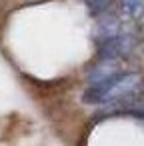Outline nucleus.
I'll return each instance as SVG.
<instances>
[{
	"instance_id": "1",
	"label": "nucleus",
	"mask_w": 144,
	"mask_h": 146,
	"mask_svg": "<svg viewBox=\"0 0 144 146\" xmlns=\"http://www.w3.org/2000/svg\"><path fill=\"white\" fill-rule=\"evenodd\" d=\"M142 84V76L138 72H116L104 80L88 84V88L82 92V102L86 104H108V102H120L130 98Z\"/></svg>"
},
{
	"instance_id": "2",
	"label": "nucleus",
	"mask_w": 144,
	"mask_h": 146,
	"mask_svg": "<svg viewBox=\"0 0 144 146\" xmlns=\"http://www.w3.org/2000/svg\"><path fill=\"white\" fill-rule=\"evenodd\" d=\"M138 46V34L134 32H118L102 42H98V58L100 60H120L122 56L130 54Z\"/></svg>"
},
{
	"instance_id": "3",
	"label": "nucleus",
	"mask_w": 144,
	"mask_h": 146,
	"mask_svg": "<svg viewBox=\"0 0 144 146\" xmlns=\"http://www.w3.org/2000/svg\"><path fill=\"white\" fill-rule=\"evenodd\" d=\"M122 22H124V20H122V18H116V16L102 18V20L98 22V26L94 28V40H96V42H102V40H106V38H110V36H116L118 32L124 30Z\"/></svg>"
},
{
	"instance_id": "4",
	"label": "nucleus",
	"mask_w": 144,
	"mask_h": 146,
	"mask_svg": "<svg viewBox=\"0 0 144 146\" xmlns=\"http://www.w3.org/2000/svg\"><path fill=\"white\" fill-rule=\"evenodd\" d=\"M118 16L124 22H136L144 16V0H118Z\"/></svg>"
},
{
	"instance_id": "5",
	"label": "nucleus",
	"mask_w": 144,
	"mask_h": 146,
	"mask_svg": "<svg viewBox=\"0 0 144 146\" xmlns=\"http://www.w3.org/2000/svg\"><path fill=\"white\" fill-rule=\"evenodd\" d=\"M116 64H118V60H102V64L100 66H94L92 72L88 74V84L98 82V80H104V78L116 74L118 72V66Z\"/></svg>"
},
{
	"instance_id": "6",
	"label": "nucleus",
	"mask_w": 144,
	"mask_h": 146,
	"mask_svg": "<svg viewBox=\"0 0 144 146\" xmlns=\"http://www.w3.org/2000/svg\"><path fill=\"white\" fill-rule=\"evenodd\" d=\"M114 0H86V4H88V10L94 14V16H102L110 6H112Z\"/></svg>"
}]
</instances>
